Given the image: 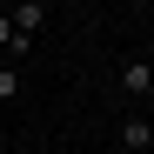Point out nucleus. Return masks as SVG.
<instances>
[{
    "mask_svg": "<svg viewBox=\"0 0 154 154\" xmlns=\"http://www.w3.org/2000/svg\"><path fill=\"white\" fill-rule=\"evenodd\" d=\"M147 94H154V87H147Z\"/></svg>",
    "mask_w": 154,
    "mask_h": 154,
    "instance_id": "423d86ee",
    "label": "nucleus"
},
{
    "mask_svg": "<svg viewBox=\"0 0 154 154\" xmlns=\"http://www.w3.org/2000/svg\"><path fill=\"white\" fill-rule=\"evenodd\" d=\"M0 47H7V54L20 60V54H27V47H34V40H27V34H14V20H7V14H0Z\"/></svg>",
    "mask_w": 154,
    "mask_h": 154,
    "instance_id": "20e7f679",
    "label": "nucleus"
},
{
    "mask_svg": "<svg viewBox=\"0 0 154 154\" xmlns=\"http://www.w3.org/2000/svg\"><path fill=\"white\" fill-rule=\"evenodd\" d=\"M7 20H14V34H27V40H34V34L47 27V0H14V14H7Z\"/></svg>",
    "mask_w": 154,
    "mask_h": 154,
    "instance_id": "f257e3e1",
    "label": "nucleus"
},
{
    "mask_svg": "<svg viewBox=\"0 0 154 154\" xmlns=\"http://www.w3.org/2000/svg\"><path fill=\"white\" fill-rule=\"evenodd\" d=\"M121 147L127 154H154V121H121Z\"/></svg>",
    "mask_w": 154,
    "mask_h": 154,
    "instance_id": "f03ea898",
    "label": "nucleus"
},
{
    "mask_svg": "<svg viewBox=\"0 0 154 154\" xmlns=\"http://www.w3.org/2000/svg\"><path fill=\"white\" fill-rule=\"evenodd\" d=\"M147 87H154V67L147 60H127L121 67V94H147Z\"/></svg>",
    "mask_w": 154,
    "mask_h": 154,
    "instance_id": "7ed1b4c3",
    "label": "nucleus"
},
{
    "mask_svg": "<svg viewBox=\"0 0 154 154\" xmlns=\"http://www.w3.org/2000/svg\"><path fill=\"white\" fill-rule=\"evenodd\" d=\"M14 94H20V74H14V67H0V100H14Z\"/></svg>",
    "mask_w": 154,
    "mask_h": 154,
    "instance_id": "39448f33",
    "label": "nucleus"
}]
</instances>
